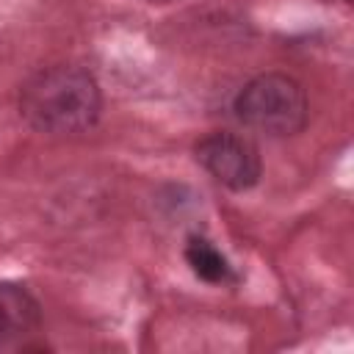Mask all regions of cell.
<instances>
[{"label": "cell", "instance_id": "obj_1", "mask_svg": "<svg viewBox=\"0 0 354 354\" xmlns=\"http://www.w3.org/2000/svg\"><path fill=\"white\" fill-rule=\"evenodd\" d=\"M102 91L94 75L75 64L33 72L19 88V116L47 136H77L97 124Z\"/></svg>", "mask_w": 354, "mask_h": 354}, {"label": "cell", "instance_id": "obj_2", "mask_svg": "<svg viewBox=\"0 0 354 354\" xmlns=\"http://www.w3.org/2000/svg\"><path fill=\"white\" fill-rule=\"evenodd\" d=\"M232 111L241 124L271 138L296 136L310 116L304 86L285 72H263L243 83Z\"/></svg>", "mask_w": 354, "mask_h": 354}, {"label": "cell", "instance_id": "obj_3", "mask_svg": "<svg viewBox=\"0 0 354 354\" xmlns=\"http://www.w3.org/2000/svg\"><path fill=\"white\" fill-rule=\"evenodd\" d=\"M196 163L224 188L249 191L263 177V160L257 147L238 133H207L194 147Z\"/></svg>", "mask_w": 354, "mask_h": 354}, {"label": "cell", "instance_id": "obj_4", "mask_svg": "<svg viewBox=\"0 0 354 354\" xmlns=\"http://www.w3.org/2000/svg\"><path fill=\"white\" fill-rule=\"evenodd\" d=\"M41 324V304L17 282H0V346H17Z\"/></svg>", "mask_w": 354, "mask_h": 354}, {"label": "cell", "instance_id": "obj_5", "mask_svg": "<svg viewBox=\"0 0 354 354\" xmlns=\"http://www.w3.org/2000/svg\"><path fill=\"white\" fill-rule=\"evenodd\" d=\"M185 263L191 266V271L210 282V285H227V282H235V271L230 266V260L202 235H191L185 241Z\"/></svg>", "mask_w": 354, "mask_h": 354}, {"label": "cell", "instance_id": "obj_6", "mask_svg": "<svg viewBox=\"0 0 354 354\" xmlns=\"http://www.w3.org/2000/svg\"><path fill=\"white\" fill-rule=\"evenodd\" d=\"M149 3H171V0H149Z\"/></svg>", "mask_w": 354, "mask_h": 354}]
</instances>
